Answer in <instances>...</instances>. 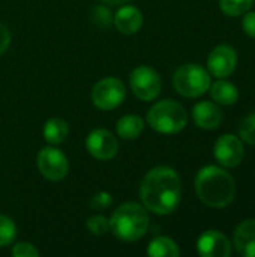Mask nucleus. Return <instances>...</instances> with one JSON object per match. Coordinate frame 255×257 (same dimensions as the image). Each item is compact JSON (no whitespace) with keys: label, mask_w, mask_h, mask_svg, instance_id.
Listing matches in <instances>:
<instances>
[{"label":"nucleus","mask_w":255,"mask_h":257,"mask_svg":"<svg viewBox=\"0 0 255 257\" xmlns=\"http://www.w3.org/2000/svg\"><path fill=\"white\" fill-rule=\"evenodd\" d=\"M182 182L176 170L159 166L146 173L140 185V199L143 206L156 214L168 215L174 212L180 203Z\"/></svg>","instance_id":"nucleus-1"},{"label":"nucleus","mask_w":255,"mask_h":257,"mask_svg":"<svg viewBox=\"0 0 255 257\" xmlns=\"http://www.w3.org/2000/svg\"><path fill=\"white\" fill-rule=\"evenodd\" d=\"M195 193L198 199L210 208H225L236 197V181L218 166H206L195 176Z\"/></svg>","instance_id":"nucleus-2"},{"label":"nucleus","mask_w":255,"mask_h":257,"mask_svg":"<svg viewBox=\"0 0 255 257\" xmlns=\"http://www.w3.org/2000/svg\"><path fill=\"white\" fill-rule=\"evenodd\" d=\"M147 209L135 202L120 205L110 218V230L113 235L125 242H134L141 239L149 230Z\"/></svg>","instance_id":"nucleus-3"},{"label":"nucleus","mask_w":255,"mask_h":257,"mask_svg":"<svg viewBox=\"0 0 255 257\" xmlns=\"http://www.w3.org/2000/svg\"><path fill=\"white\" fill-rule=\"evenodd\" d=\"M147 123L161 134H177L188 123L185 107L173 99H164L153 104L147 113Z\"/></svg>","instance_id":"nucleus-4"},{"label":"nucleus","mask_w":255,"mask_h":257,"mask_svg":"<svg viewBox=\"0 0 255 257\" xmlns=\"http://www.w3.org/2000/svg\"><path fill=\"white\" fill-rule=\"evenodd\" d=\"M210 74L198 63H185L173 75L176 92L185 98H198L210 87Z\"/></svg>","instance_id":"nucleus-5"},{"label":"nucleus","mask_w":255,"mask_h":257,"mask_svg":"<svg viewBox=\"0 0 255 257\" xmlns=\"http://www.w3.org/2000/svg\"><path fill=\"white\" fill-rule=\"evenodd\" d=\"M125 84L116 77H105L99 80L92 89V102L99 110L117 108L125 101Z\"/></svg>","instance_id":"nucleus-6"},{"label":"nucleus","mask_w":255,"mask_h":257,"mask_svg":"<svg viewBox=\"0 0 255 257\" xmlns=\"http://www.w3.org/2000/svg\"><path fill=\"white\" fill-rule=\"evenodd\" d=\"M129 86L132 93L140 101H153L161 93L162 81L159 74L153 68L141 65L131 72Z\"/></svg>","instance_id":"nucleus-7"},{"label":"nucleus","mask_w":255,"mask_h":257,"mask_svg":"<svg viewBox=\"0 0 255 257\" xmlns=\"http://www.w3.org/2000/svg\"><path fill=\"white\" fill-rule=\"evenodd\" d=\"M36 166L39 173L51 182L62 181L69 172L66 155L51 145L39 151L36 155Z\"/></svg>","instance_id":"nucleus-8"},{"label":"nucleus","mask_w":255,"mask_h":257,"mask_svg":"<svg viewBox=\"0 0 255 257\" xmlns=\"http://www.w3.org/2000/svg\"><path fill=\"white\" fill-rule=\"evenodd\" d=\"M213 155L224 169H234L242 163L245 157V148L239 137L233 134H224L216 140L213 146Z\"/></svg>","instance_id":"nucleus-9"},{"label":"nucleus","mask_w":255,"mask_h":257,"mask_svg":"<svg viewBox=\"0 0 255 257\" xmlns=\"http://www.w3.org/2000/svg\"><path fill=\"white\" fill-rule=\"evenodd\" d=\"M86 148L93 158L99 161H108L116 157L119 149V142L108 130L96 128L90 131V134L87 136Z\"/></svg>","instance_id":"nucleus-10"},{"label":"nucleus","mask_w":255,"mask_h":257,"mask_svg":"<svg viewBox=\"0 0 255 257\" xmlns=\"http://www.w3.org/2000/svg\"><path fill=\"white\" fill-rule=\"evenodd\" d=\"M237 66V53L230 45H218L207 57V71L216 78L230 77Z\"/></svg>","instance_id":"nucleus-11"},{"label":"nucleus","mask_w":255,"mask_h":257,"mask_svg":"<svg viewBox=\"0 0 255 257\" xmlns=\"http://www.w3.org/2000/svg\"><path fill=\"white\" fill-rule=\"evenodd\" d=\"M197 251L203 257H230L231 244L219 230H207L197 241Z\"/></svg>","instance_id":"nucleus-12"},{"label":"nucleus","mask_w":255,"mask_h":257,"mask_svg":"<svg viewBox=\"0 0 255 257\" xmlns=\"http://www.w3.org/2000/svg\"><path fill=\"white\" fill-rule=\"evenodd\" d=\"M192 119L195 125L201 130H216L222 123V111L216 102L201 101L192 108Z\"/></svg>","instance_id":"nucleus-13"},{"label":"nucleus","mask_w":255,"mask_h":257,"mask_svg":"<svg viewBox=\"0 0 255 257\" xmlns=\"http://www.w3.org/2000/svg\"><path fill=\"white\" fill-rule=\"evenodd\" d=\"M233 245L243 257H255V218L242 221L233 233Z\"/></svg>","instance_id":"nucleus-14"},{"label":"nucleus","mask_w":255,"mask_h":257,"mask_svg":"<svg viewBox=\"0 0 255 257\" xmlns=\"http://www.w3.org/2000/svg\"><path fill=\"white\" fill-rule=\"evenodd\" d=\"M113 23H114L116 29L120 33L134 35L143 26V14H141V11L138 8L126 5V6H122L116 12L114 18H113Z\"/></svg>","instance_id":"nucleus-15"},{"label":"nucleus","mask_w":255,"mask_h":257,"mask_svg":"<svg viewBox=\"0 0 255 257\" xmlns=\"http://www.w3.org/2000/svg\"><path fill=\"white\" fill-rule=\"evenodd\" d=\"M209 90L213 102H216L218 105H234L239 99V89L224 78H219L218 81L210 84Z\"/></svg>","instance_id":"nucleus-16"},{"label":"nucleus","mask_w":255,"mask_h":257,"mask_svg":"<svg viewBox=\"0 0 255 257\" xmlns=\"http://www.w3.org/2000/svg\"><path fill=\"white\" fill-rule=\"evenodd\" d=\"M144 130V119L138 114H126L117 120L116 131L123 140H135Z\"/></svg>","instance_id":"nucleus-17"},{"label":"nucleus","mask_w":255,"mask_h":257,"mask_svg":"<svg viewBox=\"0 0 255 257\" xmlns=\"http://www.w3.org/2000/svg\"><path fill=\"white\" fill-rule=\"evenodd\" d=\"M42 134H44V139L48 145L56 146V145L63 143L68 139L69 126H68L66 120H63L60 117H53V119H48L45 122Z\"/></svg>","instance_id":"nucleus-18"},{"label":"nucleus","mask_w":255,"mask_h":257,"mask_svg":"<svg viewBox=\"0 0 255 257\" xmlns=\"http://www.w3.org/2000/svg\"><path fill=\"white\" fill-rule=\"evenodd\" d=\"M147 254L152 257H177L180 254L179 245L168 236H156L147 247Z\"/></svg>","instance_id":"nucleus-19"},{"label":"nucleus","mask_w":255,"mask_h":257,"mask_svg":"<svg viewBox=\"0 0 255 257\" xmlns=\"http://www.w3.org/2000/svg\"><path fill=\"white\" fill-rule=\"evenodd\" d=\"M254 0H219L221 11L228 17H239L248 12Z\"/></svg>","instance_id":"nucleus-20"},{"label":"nucleus","mask_w":255,"mask_h":257,"mask_svg":"<svg viewBox=\"0 0 255 257\" xmlns=\"http://www.w3.org/2000/svg\"><path fill=\"white\" fill-rule=\"evenodd\" d=\"M17 238V226L15 223L6 217L0 214V248L11 245Z\"/></svg>","instance_id":"nucleus-21"},{"label":"nucleus","mask_w":255,"mask_h":257,"mask_svg":"<svg viewBox=\"0 0 255 257\" xmlns=\"http://www.w3.org/2000/svg\"><path fill=\"white\" fill-rule=\"evenodd\" d=\"M87 230L95 236H102L110 230V218L104 215H93L86 221Z\"/></svg>","instance_id":"nucleus-22"},{"label":"nucleus","mask_w":255,"mask_h":257,"mask_svg":"<svg viewBox=\"0 0 255 257\" xmlns=\"http://www.w3.org/2000/svg\"><path fill=\"white\" fill-rule=\"evenodd\" d=\"M239 134L242 140L248 145H255V113L246 116L239 128Z\"/></svg>","instance_id":"nucleus-23"},{"label":"nucleus","mask_w":255,"mask_h":257,"mask_svg":"<svg viewBox=\"0 0 255 257\" xmlns=\"http://www.w3.org/2000/svg\"><path fill=\"white\" fill-rule=\"evenodd\" d=\"M93 21L98 27L101 29H107L111 23H113V17H111V12L107 6H96L93 9Z\"/></svg>","instance_id":"nucleus-24"},{"label":"nucleus","mask_w":255,"mask_h":257,"mask_svg":"<svg viewBox=\"0 0 255 257\" xmlns=\"http://www.w3.org/2000/svg\"><path fill=\"white\" fill-rule=\"evenodd\" d=\"M111 203H113L111 194L107 193V191H99V193H96V194L92 197V200H90V208L95 209V211H104V209H107Z\"/></svg>","instance_id":"nucleus-25"},{"label":"nucleus","mask_w":255,"mask_h":257,"mask_svg":"<svg viewBox=\"0 0 255 257\" xmlns=\"http://www.w3.org/2000/svg\"><path fill=\"white\" fill-rule=\"evenodd\" d=\"M12 256L15 257H38L39 251L30 242H18L12 248Z\"/></svg>","instance_id":"nucleus-26"},{"label":"nucleus","mask_w":255,"mask_h":257,"mask_svg":"<svg viewBox=\"0 0 255 257\" xmlns=\"http://www.w3.org/2000/svg\"><path fill=\"white\" fill-rule=\"evenodd\" d=\"M242 29L243 32L249 36L255 38V12H245L243 20H242Z\"/></svg>","instance_id":"nucleus-27"},{"label":"nucleus","mask_w":255,"mask_h":257,"mask_svg":"<svg viewBox=\"0 0 255 257\" xmlns=\"http://www.w3.org/2000/svg\"><path fill=\"white\" fill-rule=\"evenodd\" d=\"M9 44H11V32L5 24L0 23V56L9 48Z\"/></svg>","instance_id":"nucleus-28"},{"label":"nucleus","mask_w":255,"mask_h":257,"mask_svg":"<svg viewBox=\"0 0 255 257\" xmlns=\"http://www.w3.org/2000/svg\"><path fill=\"white\" fill-rule=\"evenodd\" d=\"M105 5H110V6H116V5H126L129 3L131 0H102Z\"/></svg>","instance_id":"nucleus-29"}]
</instances>
